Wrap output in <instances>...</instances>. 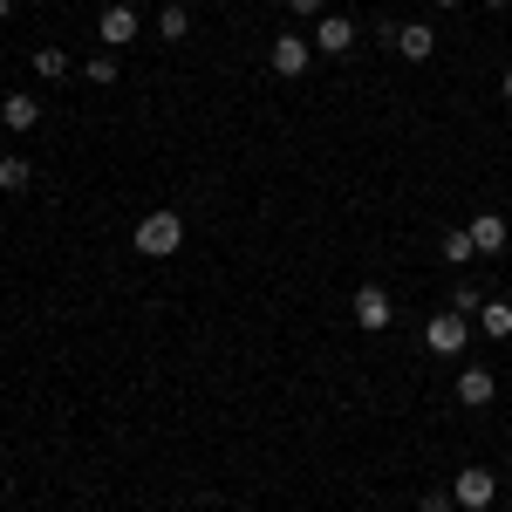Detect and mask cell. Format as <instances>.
Segmentation results:
<instances>
[{
    "label": "cell",
    "mask_w": 512,
    "mask_h": 512,
    "mask_svg": "<svg viewBox=\"0 0 512 512\" xmlns=\"http://www.w3.org/2000/svg\"><path fill=\"white\" fill-rule=\"evenodd\" d=\"M478 328H485L492 342H506V335H512V308H506V301H485V308H478Z\"/></svg>",
    "instance_id": "12"
},
{
    "label": "cell",
    "mask_w": 512,
    "mask_h": 512,
    "mask_svg": "<svg viewBox=\"0 0 512 512\" xmlns=\"http://www.w3.org/2000/svg\"><path fill=\"white\" fill-rule=\"evenodd\" d=\"M308 69H315V41H308V35H294V28H287V35L274 41V76H294V82H301Z\"/></svg>",
    "instance_id": "4"
},
{
    "label": "cell",
    "mask_w": 512,
    "mask_h": 512,
    "mask_svg": "<svg viewBox=\"0 0 512 512\" xmlns=\"http://www.w3.org/2000/svg\"><path fill=\"white\" fill-rule=\"evenodd\" d=\"M0 123H7V130H35L41 103H35V96H7V103H0Z\"/></svg>",
    "instance_id": "11"
},
{
    "label": "cell",
    "mask_w": 512,
    "mask_h": 512,
    "mask_svg": "<svg viewBox=\"0 0 512 512\" xmlns=\"http://www.w3.org/2000/svg\"><path fill=\"white\" fill-rule=\"evenodd\" d=\"M431 7H437V14H451V7H465V0H431Z\"/></svg>",
    "instance_id": "21"
},
{
    "label": "cell",
    "mask_w": 512,
    "mask_h": 512,
    "mask_svg": "<svg viewBox=\"0 0 512 512\" xmlns=\"http://www.w3.org/2000/svg\"><path fill=\"white\" fill-rule=\"evenodd\" d=\"M506 96H512V69H506Z\"/></svg>",
    "instance_id": "23"
},
{
    "label": "cell",
    "mask_w": 512,
    "mask_h": 512,
    "mask_svg": "<svg viewBox=\"0 0 512 512\" xmlns=\"http://www.w3.org/2000/svg\"><path fill=\"white\" fill-rule=\"evenodd\" d=\"M492 492H499V478L485 472V465H465L458 485H451V499H458L465 512H485V506H492Z\"/></svg>",
    "instance_id": "6"
},
{
    "label": "cell",
    "mask_w": 512,
    "mask_h": 512,
    "mask_svg": "<svg viewBox=\"0 0 512 512\" xmlns=\"http://www.w3.org/2000/svg\"><path fill=\"white\" fill-rule=\"evenodd\" d=\"M287 7H294V14H315V21L328 14V0H287Z\"/></svg>",
    "instance_id": "20"
},
{
    "label": "cell",
    "mask_w": 512,
    "mask_h": 512,
    "mask_svg": "<svg viewBox=\"0 0 512 512\" xmlns=\"http://www.w3.org/2000/svg\"><path fill=\"white\" fill-rule=\"evenodd\" d=\"M96 35H103V48H110V55H117V48H130V41H137V7H103Z\"/></svg>",
    "instance_id": "8"
},
{
    "label": "cell",
    "mask_w": 512,
    "mask_h": 512,
    "mask_svg": "<svg viewBox=\"0 0 512 512\" xmlns=\"http://www.w3.org/2000/svg\"><path fill=\"white\" fill-rule=\"evenodd\" d=\"M349 315H355V328H362V335H383V328L396 321V308H390V294H383V287H355Z\"/></svg>",
    "instance_id": "2"
},
{
    "label": "cell",
    "mask_w": 512,
    "mask_h": 512,
    "mask_svg": "<svg viewBox=\"0 0 512 512\" xmlns=\"http://www.w3.org/2000/svg\"><path fill=\"white\" fill-rule=\"evenodd\" d=\"M35 185V164L28 158H0V192H28Z\"/></svg>",
    "instance_id": "13"
},
{
    "label": "cell",
    "mask_w": 512,
    "mask_h": 512,
    "mask_svg": "<svg viewBox=\"0 0 512 512\" xmlns=\"http://www.w3.org/2000/svg\"><path fill=\"white\" fill-rule=\"evenodd\" d=\"M492 396H499L492 369H458V403H465V410H485Z\"/></svg>",
    "instance_id": "9"
},
{
    "label": "cell",
    "mask_w": 512,
    "mask_h": 512,
    "mask_svg": "<svg viewBox=\"0 0 512 512\" xmlns=\"http://www.w3.org/2000/svg\"><path fill=\"white\" fill-rule=\"evenodd\" d=\"M158 35H164V41H192V21H185V7H178V0L158 14Z\"/></svg>",
    "instance_id": "14"
},
{
    "label": "cell",
    "mask_w": 512,
    "mask_h": 512,
    "mask_svg": "<svg viewBox=\"0 0 512 512\" xmlns=\"http://www.w3.org/2000/svg\"><path fill=\"white\" fill-rule=\"evenodd\" d=\"M451 506H458L451 492H424V499H417V512H451Z\"/></svg>",
    "instance_id": "19"
},
{
    "label": "cell",
    "mask_w": 512,
    "mask_h": 512,
    "mask_svg": "<svg viewBox=\"0 0 512 512\" xmlns=\"http://www.w3.org/2000/svg\"><path fill=\"white\" fill-rule=\"evenodd\" d=\"M7 14H14V0H0V21H7Z\"/></svg>",
    "instance_id": "22"
},
{
    "label": "cell",
    "mask_w": 512,
    "mask_h": 512,
    "mask_svg": "<svg viewBox=\"0 0 512 512\" xmlns=\"http://www.w3.org/2000/svg\"><path fill=\"white\" fill-rule=\"evenodd\" d=\"M424 342H431V355H465V342H472V321L465 315H431V328H424Z\"/></svg>",
    "instance_id": "3"
},
{
    "label": "cell",
    "mask_w": 512,
    "mask_h": 512,
    "mask_svg": "<svg viewBox=\"0 0 512 512\" xmlns=\"http://www.w3.org/2000/svg\"><path fill=\"white\" fill-rule=\"evenodd\" d=\"M308 41H315V55H349V48H355V21H349V14H321Z\"/></svg>",
    "instance_id": "7"
},
{
    "label": "cell",
    "mask_w": 512,
    "mask_h": 512,
    "mask_svg": "<svg viewBox=\"0 0 512 512\" xmlns=\"http://www.w3.org/2000/svg\"><path fill=\"white\" fill-rule=\"evenodd\" d=\"M35 76H41V82L69 76V55H62V48H35Z\"/></svg>",
    "instance_id": "17"
},
{
    "label": "cell",
    "mask_w": 512,
    "mask_h": 512,
    "mask_svg": "<svg viewBox=\"0 0 512 512\" xmlns=\"http://www.w3.org/2000/svg\"><path fill=\"white\" fill-rule=\"evenodd\" d=\"M485 7H506V0H485Z\"/></svg>",
    "instance_id": "24"
},
{
    "label": "cell",
    "mask_w": 512,
    "mask_h": 512,
    "mask_svg": "<svg viewBox=\"0 0 512 512\" xmlns=\"http://www.w3.org/2000/svg\"><path fill=\"white\" fill-rule=\"evenodd\" d=\"M82 76L96 82V89H103V82H117V55H110V48H103V55H89V62H82Z\"/></svg>",
    "instance_id": "18"
},
{
    "label": "cell",
    "mask_w": 512,
    "mask_h": 512,
    "mask_svg": "<svg viewBox=\"0 0 512 512\" xmlns=\"http://www.w3.org/2000/svg\"><path fill=\"white\" fill-rule=\"evenodd\" d=\"M506 512H512V506H506Z\"/></svg>",
    "instance_id": "25"
},
{
    "label": "cell",
    "mask_w": 512,
    "mask_h": 512,
    "mask_svg": "<svg viewBox=\"0 0 512 512\" xmlns=\"http://www.w3.org/2000/svg\"><path fill=\"white\" fill-rule=\"evenodd\" d=\"M383 35L396 41L403 62H431V55H437V28H431V21H403V28H383Z\"/></svg>",
    "instance_id": "5"
},
{
    "label": "cell",
    "mask_w": 512,
    "mask_h": 512,
    "mask_svg": "<svg viewBox=\"0 0 512 512\" xmlns=\"http://www.w3.org/2000/svg\"><path fill=\"white\" fill-rule=\"evenodd\" d=\"M485 308V287L478 280H458V294H451V315H478Z\"/></svg>",
    "instance_id": "16"
},
{
    "label": "cell",
    "mask_w": 512,
    "mask_h": 512,
    "mask_svg": "<svg viewBox=\"0 0 512 512\" xmlns=\"http://www.w3.org/2000/svg\"><path fill=\"white\" fill-rule=\"evenodd\" d=\"M472 253H478V246H472V233H465V226H451V233H444V260H451V267H465Z\"/></svg>",
    "instance_id": "15"
},
{
    "label": "cell",
    "mask_w": 512,
    "mask_h": 512,
    "mask_svg": "<svg viewBox=\"0 0 512 512\" xmlns=\"http://www.w3.org/2000/svg\"><path fill=\"white\" fill-rule=\"evenodd\" d=\"M465 233H472V246H478V253H506V219H499V212H478V219L465 226Z\"/></svg>",
    "instance_id": "10"
},
{
    "label": "cell",
    "mask_w": 512,
    "mask_h": 512,
    "mask_svg": "<svg viewBox=\"0 0 512 512\" xmlns=\"http://www.w3.org/2000/svg\"><path fill=\"white\" fill-rule=\"evenodd\" d=\"M130 246H137L144 260H171V253L185 246V219H178L171 205H158V212H144V219H137V233H130Z\"/></svg>",
    "instance_id": "1"
}]
</instances>
